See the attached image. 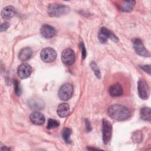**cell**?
<instances>
[{
    "instance_id": "cell-1",
    "label": "cell",
    "mask_w": 151,
    "mask_h": 151,
    "mask_svg": "<svg viewBox=\"0 0 151 151\" xmlns=\"http://www.w3.org/2000/svg\"><path fill=\"white\" fill-rule=\"evenodd\" d=\"M109 116L117 121H123L127 119L130 116V110L125 106L120 104H113L108 109Z\"/></svg>"
},
{
    "instance_id": "cell-2",
    "label": "cell",
    "mask_w": 151,
    "mask_h": 151,
    "mask_svg": "<svg viewBox=\"0 0 151 151\" xmlns=\"http://www.w3.org/2000/svg\"><path fill=\"white\" fill-rule=\"evenodd\" d=\"M70 9V8L66 5L54 3L49 5L48 14L50 17H58L67 14Z\"/></svg>"
},
{
    "instance_id": "cell-3",
    "label": "cell",
    "mask_w": 151,
    "mask_h": 151,
    "mask_svg": "<svg viewBox=\"0 0 151 151\" xmlns=\"http://www.w3.org/2000/svg\"><path fill=\"white\" fill-rule=\"evenodd\" d=\"M99 40L101 43H106L108 39H110L114 42L119 41V38L116 36L113 32L106 28V27H102L100 28L99 35Z\"/></svg>"
},
{
    "instance_id": "cell-4",
    "label": "cell",
    "mask_w": 151,
    "mask_h": 151,
    "mask_svg": "<svg viewBox=\"0 0 151 151\" xmlns=\"http://www.w3.org/2000/svg\"><path fill=\"white\" fill-rule=\"evenodd\" d=\"M103 141L104 144H107L110 141L112 134V126L106 119L102 120Z\"/></svg>"
},
{
    "instance_id": "cell-5",
    "label": "cell",
    "mask_w": 151,
    "mask_h": 151,
    "mask_svg": "<svg viewBox=\"0 0 151 151\" xmlns=\"http://www.w3.org/2000/svg\"><path fill=\"white\" fill-rule=\"evenodd\" d=\"M73 94V87L69 83L64 84L59 89L58 96L63 100H69Z\"/></svg>"
},
{
    "instance_id": "cell-6",
    "label": "cell",
    "mask_w": 151,
    "mask_h": 151,
    "mask_svg": "<svg viewBox=\"0 0 151 151\" xmlns=\"http://www.w3.org/2000/svg\"><path fill=\"white\" fill-rule=\"evenodd\" d=\"M133 44L134 51L137 54L145 57H150L149 51L145 47L142 41L140 38L134 39L133 41Z\"/></svg>"
},
{
    "instance_id": "cell-7",
    "label": "cell",
    "mask_w": 151,
    "mask_h": 151,
    "mask_svg": "<svg viewBox=\"0 0 151 151\" xmlns=\"http://www.w3.org/2000/svg\"><path fill=\"white\" fill-rule=\"evenodd\" d=\"M138 94L140 99L147 100L150 95L149 87L147 83L143 80H140L137 82Z\"/></svg>"
},
{
    "instance_id": "cell-8",
    "label": "cell",
    "mask_w": 151,
    "mask_h": 151,
    "mask_svg": "<svg viewBox=\"0 0 151 151\" xmlns=\"http://www.w3.org/2000/svg\"><path fill=\"white\" fill-rule=\"evenodd\" d=\"M41 60L45 63H51L54 61L57 57L55 51L50 47L43 49L40 54Z\"/></svg>"
},
{
    "instance_id": "cell-9",
    "label": "cell",
    "mask_w": 151,
    "mask_h": 151,
    "mask_svg": "<svg viewBox=\"0 0 151 151\" xmlns=\"http://www.w3.org/2000/svg\"><path fill=\"white\" fill-rule=\"evenodd\" d=\"M74 52L70 48L63 50L61 54V60L63 63L66 65H71L75 61Z\"/></svg>"
},
{
    "instance_id": "cell-10",
    "label": "cell",
    "mask_w": 151,
    "mask_h": 151,
    "mask_svg": "<svg viewBox=\"0 0 151 151\" xmlns=\"http://www.w3.org/2000/svg\"><path fill=\"white\" fill-rule=\"evenodd\" d=\"M32 73L31 67L27 64L22 63L20 64L17 68V74L21 78H27L31 75Z\"/></svg>"
},
{
    "instance_id": "cell-11",
    "label": "cell",
    "mask_w": 151,
    "mask_h": 151,
    "mask_svg": "<svg viewBox=\"0 0 151 151\" xmlns=\"http://www.w3.org/2000/svg\"><path fill=\"white\" fill-rule=\"evenodd\" d=\"M40 32L43 37L48 39L52 38L56 33L55 29L53 27L47 24H45L42 26Z\"/></svg>"
},
{
    "instance_id": "cell-12",
    "label": "cell",
    "mask_w": 151,
    "mask_h": 151,
    "mask_svg": "<svg viewBox=\"0 0 151 151\" xmlns=\"http://www.w3.org/2000/svg\"><path fill=\"white\" fill-rule=\"evenodd\" d=\"M29 118L31 122L37 125H41L45 122L44 116L38 111H34L31 113Z\"/></svg>"
},
{
    "instance_id": "cell-13",
    "label": "cell",
    "mask_w": 151,
    "mask_h": 151,
    "mask_svg": "<svg viewBox=\"0 0 151 151\" xmlns=\"http://www.w3.org/2000/svg\"><path fill=\"white\" fill-rule=\"evenodd\" d=\"M16 14V9L12 6H8L1 11V17L4 19H9Z\"/></svg>"
},
{
    "instance_id": "cell-14",
    "label": "cell",
    "mask_w": 151,
    "mask_h": 151,
    "mask_svg": "<svg viewBox=\"0 0 151 151\" xmlns=\"http://www.w3.org/2000/svg\"><path fill=\"white\" fill-rule=\"evenodd\" d=\"M136 1H123L122 3L118 5L119 8L123 12H131L135 5Z\"/></svg>"
},
{
    "instance_id": "cell-15",
    "label": "cell",
    "mask_w": 151,
    "mask_h": 151,
    "mask_svg": "<svg viewBox=\"0 0 151 151\" xmlns=\"http://www.w3.org/2000/svg\"><path fill=\"white\" fill-rule=\"evenodd\" d=\"M109 94L112 97H119L123 94V91L122 86L120 84H115L111 86L109 90Z\"/></svg>"
},
{
    "instance_id": "cell-16",
    "label": "cell",
    "mask_w": 151,
    "mask_h": 151,
    "mask_svg": "<svg viewBox=\"0 0 151 151\" xmlns=\"http://www.w3.org/2000/svg\"><path fill=\"white\" fill-rule=\"evenodd\" d=\"M57 112L58 115L61 117H67L70 112V106L67 103H61L57 108Z\"/></svg>"
},
{
    "instance_id": "cell-17",
    "label": "cell",
    "mask_w": 151,
    "mask_h": 151,
    "mask_svg": "<svg viewBox=\"0 0 151 151\" xmlns=\"http://www.w3.org/2000/svg\"><path fill=\"white\" fill-rule=\"evenodd\" d=\"M32 54V50L29 47H25L22 48L19 53V58L21 61H27L30 58Z\"/></svg>"
},
{
    "instance_id": "cell-18",
    "label": "cell",
    "mask_w": 151,
    "mask_h": 151,
    "mask_svg": "<svg viewBox=\"0 0 151 151\" xmlns=\"http://www.w3.org/2000/svg\"><path fill=\"white\" fill-rule=\"evenodd\" d=\"M140 118L145 121H150L151 120V110L149 107H144L140 109Z\"/></svg>"
},
{
    "instance_id": "cell-19",
    "label": "cell",
    "mask_w": 151,
    "mask_h": 151,
    "mask_svg": "<svg viewBox=\"0 0 151 151\" xmlns=\"http://www.w3.org/2000/svg\"><path fill=\"white\" fill-rule=\"evenodd\" d=\"M71 134V130L69 128H65L62 132V137L65 143L69 144L71 143V140L70 139V136Z\"/></svg>"
},
{
    "instance_id": "cell-20",
    "label": "cell",
    "mask_w": 151,
    "mask_h": 151,
    "mask_svg": "<svg viewBox=\"0 0 151 151\" xmlns=\"http://www.w3.org/2000/svg\"><path fill=\"white\" fill-rule=\"evenodd\" d=\"M40 100H38L37 99L36 100H31L29 102V105L30 106V107L32 109H35V110H37V109H41L42 107H43L42 105H43V103L42 102H41V103H39L37 104V102L39 101Z\"/></svg>"
},
{
    "instance_id": "cell-21",
    "label": "cell",
    "mask_w": 151,
    "mask_h": 151,
    "mask_svg": "<svg viewBox=\"0 0 151 151\" xmlns=\"http://www.w3.org/2000/svg\"><path fill=\"white\" fill-rule=\"evenodd\" d=\"M59 125H60V123L58 121H57V120H55V119H50L48 120L47 128L48 129H52L58 127L59 126Z\"/></svg>"
},
{
    "instance_id": "cell-22",
    "label": "cell",
    "mask_w": 151,
    "mask_h": 151,
    "mask_svg": "<svg viewBox=\"0 0 151 151\" xmlns=\"http://www.w3.org/2000/svg\"><path fill=\"white\" fill-rule=\"evenodd\" d=\"M90 65H91V68L93 69L96 76L98 78H100L101 77V74H100V70L99 69L96 63L94 61H92L90 64Z\"/></svg>"
},
{
    "instance_id": "cell-23",
    "label": "cell",
    "mask_w": 151,
    "mask_h": 151,
    "mask_svg": "<svg viewBox=\"0 0 151 151\" xmlns=\"http://www.w3.org/2000/svg\"><path fill=\"white\" fill-rule=\"evenodd\" d=\"M132 139L136 143H140L142 140V133L140 132H134L132 135Z\"/></svg>"
},
{
    "instance_id": "cell-24",
    "label": "cell",
    "mask_w": 151,
    "mask_h": 151,
    "mask_svg": "<svg viewBox=\"0 0 151 151\" xmlns=\"http://www.w3.org/2000/svg\"><path fill=\"white\" fill-rule=\"evenodd\" d=\"M14 90L17 96H20L21 94V88L19 84V82H18L17 80H14Z\"/></svg>"
},
{
    "instance_id": "cell-25",
    "label": "cell",
    "mask_w": 151,
    "mask_h": 151,
    "mask_svg": "<svg viewBox=\"0 0 151 151\" xmlns=\"http://www.w3.org/2000/svg\"><path fill=\"white\" fill-rule=\"evenodd\" d=\"M9 26H10L9 24L7 22H5L2 23L1 25V27H0L1 32H3V31H6L9 27Z\"/></svg>"
},
{
    "instance_id": "cell-26",
    "label": "cell",
    "mask_w": 151,
    "mask_h": 151,
    "mask_svg": "<svg viewBox=\"0 0 151 151\" xmlns=\"http://www.w3.org/2000/svg\"><path fill=\"white\" fill-rule=\"evenodd\" d=\"M80 48H81V54H82L83 59H84L86 57V50L84 45L83 43V42H81L80 44Z\"/></svg>"
},
{
    "instance_id": "cell-27",
    "label": "cell",
    "mask_w": 151,
    "mask_h": 151,
    "mask_svg": "<svg viewBox=\"0 0 151 151\" xmlns=\"http://www.w3.org/2000/svg\"><path fill=\"white\" fill-rule=\"evenodd\" d=\"M140 67L143 69L145 71L147 72L149 74H150V65H140Z\"/></svg>"
},
{
    "instance_id": "cell-28",
    "label": "cell",
    "mask_w": 151,
    "mask_h": 151,
    "mask_svg": "<svg viewBox=\"0 0 151 151\" xmlns=\"http://www.w3.org/2000/svg\"><path fill=\"white\" fill-rule=\"evenodd\" d=\"M86 130L87 132H90L91 130V124L90 123V122H88V120L87 119L86 120Z\"/></svg>"
}]
</instances>
